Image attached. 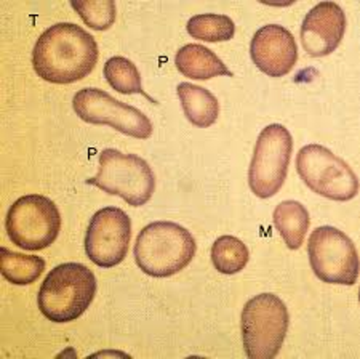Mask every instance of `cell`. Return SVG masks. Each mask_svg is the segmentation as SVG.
<instances>
[{
    "mask_svg": "<svg viewBox=\"0 0 360 359\" xmlns=\"http://www.w3.org/2000/svg\"><path fill=\"white\" fill-rule=\"evenodd\" d=\"M98 45L95 37L74 23H58L37 39L32 65L37 76L51 84H72L95 69Z\"/></svg>",
    "mask_w": 360,
    "mask_h": 359,
    "instance_id": "obj_1",
    "label": "cell"
},
{
    "mask_svg": "<svg viewBox=\"0 0 360 359\" xmlns=\"http://www.w3.org/2000/svg\"><path fill=\"white\" fill-rule=\"evenodd\" d=\"M191 231L173 222H154L141 229L133 248L136 265L153 277H170L184 270L195 256Z\"/></svg>",
    "mask_w": 360,
    "mask_h": 359,
    "instance_id": "obj_2",
    "label": "cell"
},
{
    "mask_svg": "<svg viewBox=\"0 0 360 359\" xmlns=\"http://www.w3.org/2000/svg\"><path fill=\"white\" fill-rule=\"evenodd\" d=\"M96 295V277L82 263H63L50 271L39 291L40 313L49 321L79 320Z\"/></svg>",
    "mask_w": 360,
    "mask_h": 359,
    "instance_id": "obj_3",
    "label": "cell"
},
{
    "mask_svg": "<svg viewBox=\"0 0 360 359\" xmlns=\"http://www.w3.org/2000/svg\"><path fill=\"white\" fill-rule=\"evenodd\" d=\"M86 183L111 196H120L131 207L148 204L155 191V175L146 160L111 148L100 153L96 177Z\"/></svg>",
    "mask_w": 360,
    "mask_h": 359,
    "instance_id": "obj_4",
    "label": "cell"
},
{
    "mask_svg": "<svg viewBox=\"0 0 360 359\" xmlns=\"http://www.w3.org/2000/svg\"><path fill=\"white\" fill-rule=\"evenodd\" d=\"M285 303L274 294L250 298L242 310L243 348L250 359H274L288 331Z\"/></svg>",
    "mask_w": 360,
    "mask_h": 359,
    "instance_id": "obj_5",
    "label": "cell"
},
{
    "mask_svg": "<svg viewBox=\"0 0 360 359\" xmlns=\"http://www.w3.org/2000/svg\"><path fill=\"white\" fill-rule=\"evenodd\" d=\"M5 229L15 246L25 251H42L53 244L60 234V210L45 196H22L8 208Z\"/></svg>",
    "mask_w": 360,
    "mask_h": 359,
    "instance_id": "obj_6",
    "label": "cell"
},
{
    "mask_svg": "<svg viewBox=\"0 0 360 359\" xmlns=\"http://www.w3.org/2000/svg\"><path fill=\"white\" fill-rule=\"evenodd\" d=\"M296 172L316 194L332 201H351L359 193V178L349 165L321 144H307L296 156Z\"/></svg>",
    "mask_w": 360,
    "mask_h": 359,
    "instance_id": "obj_7",
    "label": "cell"
},
{
    "mask_svg": "<svg viewBox=\"0 0 360 359\" xmlns=\"http://www.w3.org/2000/svg\"><path fill=\"white\" fill-rule=\"evenodd\" d=\"M293 151V138L281 124L263 129L255 144L253 159L248 169V184L255 196L268 199L283 187Z\"/></svg>",
    "mask_w": 360,
    "mask_h": 359,
    "instance_id": "obj_8",
    "label": "cell"
},
{
    "mask_svg": "<svg viewBox=\"0 0 360 359\" xmlns=\"http://www.w3.org/2000/svg\"><path fill=\"white\" fill-rule=\"evenodd\" d=\"M311 268L322 282L354 286L359 277V256L351 237L333 227H319L307 244Z\"/></svg>",
    "mask_w": 360,
    "mask_h": 359,
    "instance_id": "obj_9",
    "label": "cell"
},
{
    "mask_svg": "<svg viewBox=\"0 0 360 359\" xmlns=\"http://www.w3.org/2000/svg\"><path fill=\"white\" fill-rule=\"evenodd\" d=\"M75 114L93 125H109L125 135L146 140L153 135V122L148 115L130 104L115 100L100 89H82L74 95Z\"/></svg>",
    "mask_w": 360,
    "mask_h": 359,
    "instance_id": "obj_10",
    "label": "cell"
},
{
    "mask_svg": "<svg viewBox=\"0 0 360 359\" xmlns=\"http://www.w3.org/2000/svg\"><path fill=\"white\" fill-rule=\"evenodd\" d=\"M130 239V217L119 207H104L91 217L86 229V257L100 268H114L127 257Z\"/></svg>",
    "mask_w": 360,
    "mask_h": 359,
    "instance_id": "obj_11",
    "label": "cell"
},
{
    "mask_svg": "<svg viewBox=\"0 0 360 359\" xmlns=\"http://www.w3.org/2000/svg\"><path fill=\"white\" fill-rule=\"evenodd\" d=\"M250 55L259 71L269 77H283L298 61V47L287 27L266 25L255 32L250 44Z\"/></svg>",
    "mask_w": 360,
    "mask_h": 359,
    "instance_id": "obj_12",
    "label": "cell"
},
{
    "mask_svg": "<svg viewBox=\"0 0 360 359\" xmlns=\"http://www.w3.org/2000/svg\"><path fill=\"white\" fill-rule=\"evenodd\" d=\"M346 31V15L338 4L321 2L304 16L301 42L307 55L322 58L332 55Z\"/></svg>",
    "mask_w": 360,
    "mask_h": 359,
    "instance_id": "obj_13",
    "label": "cell"
},
{
    "mask_svg": "<svg viewBox=\"0 0 360 359\" xmlns=\"http://www.w3.org/2000/svg\"><path fill=\"white\" fill-rule=\"evenodd\" d=\"M175 65L184 77L208 80L218 76L232 77V73L217 53L199 44H188L178 50Z\"/></svg>",
    "mask_w": 360,
    "mask_h": 359,
    "instance_id": "obj_14",
    "label": "cell"
},
{
    "mask_svg": "<svg viewBox=\"0 0 360 359\" xmlns=\"http://www.w3.org/2000/svg\"><path fill=\"white\" fill-rule=\"evenodd\" d=\"M183 113L193 125L208 129L218 120L219 101L212 92L191 82H181L176 87Z\"/></svg>",
    "mask_w": 360,
    "mask_h": 359,
    "instance_id": "obj_15",
    "label": "cell"
},
{
    "mask_svg": "<svg viewBox=\"0 0 360 359\" xmlns=\"http://www.w3.org/2000/svg\"><path fill=\"white\" fill-rule=\"evenodd\" d=\"M274 227L283 237L285 244L292 251L300 248L309 229V212L298 201H283L274 208L272 213Z\"/></svg>",
    "mask_w": 360,
    "mask_h": 359,
    "instance_id": "obj_16",
    "label": "cell"
},
{
    "mask_svg": "<svg viewBox=\"0 0 360 359\" xmlns=\"http://www.w3.org/2000/svg\"><path fill=\"white\" fill-rule=\"evenodd\" d=\"M45 270V260L37 256H25L8 251L7 247L0 248V271L8 282L15 286H27L36 282Z\"/></svg>",
    "mask_w": 360,
    "mask_h": 359,
    "instance_id": "obj_17",
    "label": "cell"
},
{
    "mask_svg": "<svg viewBox=\"0 0 360 359\" xmlns=\"http://www.w3.org/2000/svg\"><path fill=\"white\" fill-rule=\"evenodd\" d=\"M250 260L247 246L236 236H221L212 246V262L219 273L236 275L245 270Z\"/></svg>",
    "mask_w": 360,
    "mask_h": 359,
    "instance_id": "obj_18",
    "label": "cell"
},
{
    "mask_svg": "<svg viewBox=\"0 0 360 359\" xmlns=\"http://www.w3.org/2000/svg\"><path fill=\"white\" fill-rule=\"evenodd\" d=\"M188 32L203 42H228L236 34V25L229 16L218 13L195 15L188 21Z\"/></svg>",
    "mask_w": 360,
    "mask_h": 359,
    "instance_id": "obj_19",
    "label": "cell"
},
{
    "mask_svg": "<svg viewBox=\"0 0 360 359\" xmlns=\"http://www.w3.org/2000/svg\"><path fill=\"white\" fill-rule=\"evenodd\" d=\"M104 77L108 84L117 90L119 94L131 95V94H143L141 74H139L135 63L130 61L129 58L124 56H112L104 63L103 69Z\"/></svg>",
    "mask_w": 360,
    "mask_h": 359,
    "instance_id": "obj_20",
    "label": "cell"
},
{
    "mask_svg": "<svg viewBox=\"0 0 360 359\" xmlns=\"http://www.w3.org/2000/svg\"><path fill=\"white\" fill-rule=\"evenodd\" d=\"M71 7L77 11L86 26L95 31H106L115 21V4L114 0H72Z\"/></svg>",
    "mask_w": 360,
    "mask_h": 359,
    "instance_id": "obj_21",
    "label": "cell"
}]
</instances>
